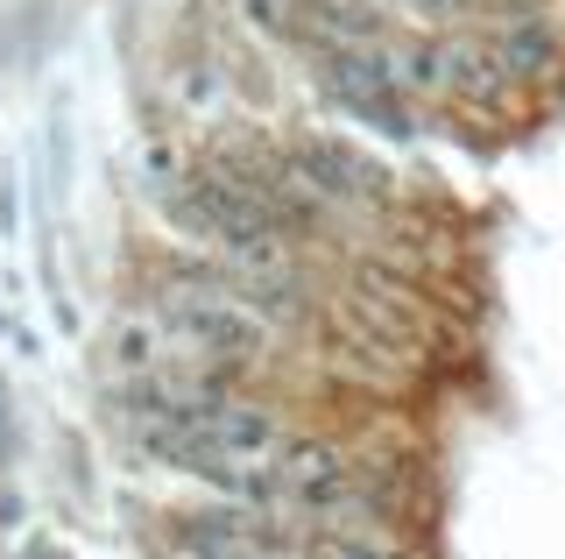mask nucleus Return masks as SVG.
Returning <instances> with one entry per match:
<instances>
[{"mask_svg":"<svg viewBox=\"0 0 565 559\" xmlns=\"http://www.w3.org/2000/svg\"><path fill=\"white\" fill-rule=\"evenodd\" d=\"M149 319L163 326V340L199 376H234L247 361H262V347H269V319L234 276H170L156 291Z\"/></svg>","mask_w":565,"mask_h":559,"instance_id":"nucleus-1","label":"nucleus"},{"mask_svg":"<svg viewBox=\"0 0 565 559\" xmlns=\"http://www.w3.org/2000/svg\"><path fill=\"white\" fill-rule=\"evenodd\" d=\"M290 170H297V184L311 191V205H347V199H375V191H382L375 164L353 156V149H340V143H297Z\"/></svg>","mask_w":565,"mask_h":559,"instance_id":"nucleus-3","label":"nucleus"},{"mask_svg":"<svg viewBox=\"0 0 565 559\" xmlns=\"http://www.w3.org/2000/svg\"><path fill=\"white\" fill-rule=\"evenodd\" d=\"M403 8H417V14H446L452 0H403Z\"/></svg>","mask_w":565,"mask_h":559,"instance_id":"nucleus-5","label":"nucleus"},{"mask_svg":"<svg viewBox=\"0 0 565 559\" xmlns=\"http://www.w3.org/2000/svg\"><path fill=\"white\" fill-rule=\"evenodd\" d=\"M353 503V467L340 446L326 440H290L276 467V488H269V510H305V517H332Z\"/></svg>","mask_w":565,"mask_h":559,"instance_id":"nucleus-2","label":"nucleus"},{"mask_svg":"<svg viewBox=\"0 0 565 559\" xmlns=\"http://www.w3.org/2000/svg\"><path fill=\"white\" fill-rule=\"evenodd\" d=\"M318 559H396V546L375 531H332L326 546H318Z\"/></svg>","mask_w":565,"mask_h":559,"instance_id":"nucleus-4","label":"nucleus"}]
</instances>
